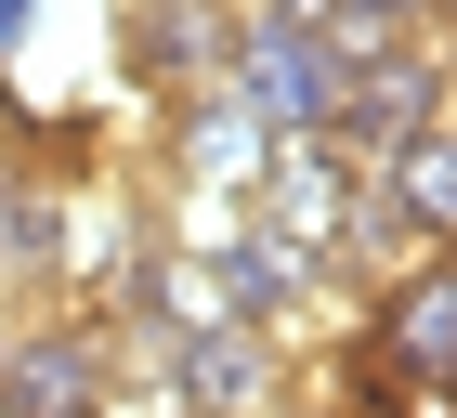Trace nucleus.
Segmentation results:
<instances>
[{"mask_svg": "<svg viewBox=\"0 0 457 418\" xmlns=\"http://www.w3.org/2000/svg\"><path fill=\"white\" fill-rule=\"evenodd\" d=\"M0 418H118L105 301H39V314L0 327Z\"/></svg>", "mask_w": 457, "mask_h": 418, "instance_id": "obj_1", "label": "nucleus"}, {"mask_svg": "<svg viewBox=\"0 0 457 418\" xmlns=\"http://www.w3.org/2000/svg\"><path fill=\"white\" fill-rule=\"evenodd\" d=\"M366 183H379V171H366L340 131H287L275 157H262V183H248V209H262L287 248L340 262V236H353V209H366Z\"/></svg>", "mask_w": 457, "mask_h": 418, "instance_id": "obj_2", "label": "nucleus"}, {"mask_svg": "<svg viewBox=\"0 0 457 418\" xmlns=\"http://www.w3.org/2000/svg\"><path fill=\"white\" fill-rule=\"evenodd\" d=\"M457 118V39L431 27V39H392L379 66H353V104H340V144L379 171L392 144H419V131H445Z\"/></svg>", "mask_w": 457, "mask_h": 418, "instance_id": "obj_3", "label": "nucleus"}, {"mask_svg": "<svg viewBox=\"0 0 457 418\" xmlns=\"http://www.w3.org/2000/svg\"><path fill=\"white\" fill-rule=\"evenodd\" d=\"M222 66H236V13H222V0H131V13H118V79H131L144 104L222 92Z\"/></svg>", "mask_w": 457, "mask_h": 418, "instance_id": "obj_4", "label": "nucleus"}, {"mask_svg": "<svg viewBox=\"0 0 457 418\" xmlns=\"http://www.w3.org/2000/svg\"><path fill=\"white\" fill-rule=\"evenodd\" d=\"M287 380H301L287 340H275V327H236V314L196 327V340H170V392L196 418H287Z\"/></svg>", "mask_w": 457, "mask_h": 418, "instance_id": "obj_5", "label": "nucleus"}, {"mask_svg": "<svg viewBox=\"0 0 457 418\" xmlns=\"http://www.w3.org/2000/svg\"><path fill=\"white\" fill-rule=\"evenodd\" d=\"M366 340H379L405 380H457V248H419L405 275L366 288Z\"/></svg>", "mask_w": 457, "mask_h": 418, "instance_id": "obj_6", "label": "nucleus"}, {"mask_svg": "<svg viewBox=\"0 0 457 418\" xmlns=\"http://www.w3.org/2000/svg\"><path fill=\"white\" fill-rule=\"evenodd\" d=\"M262 157H275V131H262V118H248L236 92H196V104H170V183L248 196V183H262Z\"/></svg>", "mask_w": 457, "mask_h": 418, "instance_id": "obj_7", "label": "nucleus"}, {"mask_svg": "<svg viewBox=\"0 0 457 418\" xmlns=\"http://www.w3.org/2000/svg\"><path fill=\"white\" fill-rule=\"evenodd\" d=\"M379 196L405 209V236L419 248H457V131H419L379 157Z\"/></svg>", "mask_w": 457, "mask_h": 418, "instance_id": "obj_8", "label": "nucleus"}, {"mask_svg": "<svg viewBox=\"0 0 457 418\" xmlns=\"http://www.w3.org/2000/svg\"><path fill=\"white\" fill-rule=\"evenodd\" d=\"M39 13H53V0H0V66H13V53L39 39Z\"/></svg>", "mask_w": 457, "mask_h": 418, "instance_id": "obj_9", "label": "nucleus"}, {"mask_svg": "<svg viewBox=\"0 0 457 418\" xmlns=\"http://www.w3.org/2000/svg\"><path fill=\"white\" fill-rule=\"evenodd\" d=\"M118 418H196V405H183L170 380H144V392H118Z\"/></svg>", "mask_w": 457, "mask_h": 418, "instance_id": "obj_10", "label": "nucleus"}, {"mask_svg": "<svg viewBox=\"0 0 457 418\" xmlns=\"http://www.w3.org/2000/svg\"><path fill=\"white\" fill-rule=\"evenodd\" d=\"M431 13H445V27H457V0H431Z\"/></svg>", "mask_w": 457, "mask_h": 418, "instance_id": "obj_11", "label": "nucleus"}, {"mask_svg": "<svg viewBox=\"0 0 457 418\" xmlns=\"http://www.w3.org/2000/svg\"><path fill=\"white\" fill-rule=\"evenodd\" d=\"M0 327H13V314H0Z\"/></svg>", "mask_w": 457, "mask_h": 418, "instance_id": "obj_12", "label": "nucleus"}, {"mask_svg": "<svg viewBox=\"0 0 457 418\" xmlns=\"http://www.w3.org/2000/svg\"><path fill=\"white\" fill-rule=\"evenodd\" d=\"M445 131H457V118H445Z\"/></svg>", "mask_w": 457, "mask_h": 418, "instance_id": "obj_13", "label": "nucleus"}]
</instances>
